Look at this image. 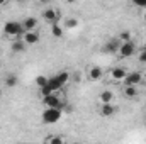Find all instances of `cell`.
Returning <instances> with one entry per match:
<instances>
[{
	"label": "cell",
	"instance_id": "obj_1",
	"mask_svg": "<svg viewBox=\"0 0 146 144\" xmlns=\"http://www.w3.org/2000/svg\"><path fill=\"white\" fill-rule=\"evenodd\" d=\"M68 80H70V75L66 71H61V73H58V75H54V76H51V78H48V85H46V87L54 93V92H58L60 88H63Z\"/></svg>",
	"mask_w": 146,
	"mask_h": 144
},
{
	"label": "cell",
	"instance_id": "obj_2",
	"mask_svg": "<svg viewBox=\"0 0 146 144\" xmlns=\"http://www.w3.org/2000/svg\"><path fill=\"white\" fill-rule=\"evenodd\" d=\"M61 108H46L42 112V122L44 124H54L61 119Z\"/></svg>",
	"mask_w": 146,
	"mask_h": 144
},
{
	"label": "cell",
	"instance_id": "obj_3",
	"mask_svg": "<svg viewBox=\"0 0 146 144\" xmlns=\"http://www.w3.org/2000/svg\"><path fill=\"white\" fill-rule=\"evenodd\" d=\"M3 32H5L7 36L19 37L22 32H24V27H22V24H21V22L10 20V22H7V24H5V27H3Z\"/></svg>",
	"mask_w": 146,
	"mask_h": 144
},
{
	"label": "cell",
	"instance_id": "obj_4",
	"mask_svg": "<svg viewBox=\"0 0 146 144\" xmlns=\"http://www.w3.org/2000/svg\"><path fill=\"white\" fill-rule=\"evenodd\" d=\"M42 102H44V105L48 108H61L63 110V102L60 100V97L58 95H48V97H42Z\"/></svg>",
	"mask_w": 146,
	"mask_h": 144
},
{
	"label": "cell",
	"instance_id": "obj_5",
	"mask_svg": "<svg viewBox=\"0 0 146 144\" xmlns=\"http://www.w3.org/2000/svg\"><path fill=\"white\" fill-rule=\"evenodd\" d=\"M121 41L119 39H109V41H106V44H104V53H107V54H115V53H119V49H121Z\"/></svg>",
	"mask_w": 146,
	"mask_h": 144
},
{
	"label": "cell",
	"instance_id": "obj_6",
	"mask_svg": "<svg viewBox=\"0 0 146 144\" xmlns=\"http://www.w3.org/2000/svg\"><path fill=\"white\" fill-rule=\"evenodd\" d=\"M141 80H143V75H141L139 71L127 73L126 78H124V87H136Z\"/></svg>",
	"mask_w": 146,
	"mask_h": 144
},
{
	"label": "cell",
	"instance_id": "obj_7",
	"mask_svg": "<svg viewBox=\"0 0 146 144\" xmlns=\"http://www.w3.org/2000/svg\"><path fill=\"white\" fill-rule=\"evenodd\" d=\"M134 51H136V46H134L133 41H129V42H122L121 44L119 54H121V58H129V56L134 54Z\"/></svg>",
	"mask_w": 146,
	"mask_h": 144
},
{
	"label": "cell",
	"instance_id": "obj_8",
	"mask_svg": "<svg viewBox=\"0 0 146 144\" xmlns=\"http://www.w3.org/2000/svg\"><path fill=\"white\" fill-rule=\"evenodd\" d=\"M60 17V14L54 10V9H44L42 10V19L46 22H51V24H56V19Z\"/></svg>",
	"mask_w": 146,
	"mask_h": 144
},
{
	"label": "cell",
	"instance_id": "obj_9",
	"mask_svg": "<svg viewBox=\"0 0 146 144\" xmlns=\"http://www.w3.org/2000/svg\"><path fill=\"white\" fill-rule=\"evenodd\" d=\"M22 27H24L26 32H33V31L37 27V19L36 17H27V19L22 22Z\"/></svg>",
	"mask_w": 146,
	"mask_h": 144
},
{
	"label": "cell",
	"instance_id": "obj_10",
	"mask_svg": "<svg viewBox=\"0 0 146 144\" xmlns=\"http://www.w3.org/2000/svg\"><path fill=\"white\" fill-rule=\"evenodd\" d=\"M22 41L26 42V46H27V44H37V42H39V34L34 32V31H33V32H26Z\"/></svg>",
	"mask_w": 146,
	"mask_h": 144
},
{
	"label": "cell",
	"instance_id": "obj_11",
	"mask_svg": "<svg viewBox=\"0 0 146 144\" xmlns=\"http://www.w3.org/2000/svg\"><path fill=\"white\" fill-rule=\"evenodd\" d=\"M115 105H112V104H102V107H100V114L104 115V117H110V115H114L115 114Z\"/></svg>",
	"mask_w": 146,
	"mask_h": 144
},
{
	"label": "cell",
	"instance_id": "obj_12",
	"mask_svg": "<svg viewBox=\"0 0 146 144\" xmlns=\"http://www.w3.org/2000/svg\"><path fill=\"white\" fill-rule=\"evenodd\" d=\"M110 75H112V78L114 80H122L124 81V78H126V70L124 68H121V66H117V68H112L110 70Z\"/></svg>",
	"mask_w": 146,
	"mask_h": 144
},
{
	"label": "cell",
	"instance_id": "obj_13",
	"mask_svg": "<svg viewBox=\"0 0 146 144\" xmlns=\"http://www.w3.org/2000/svg\"><path fill=\"white\" fill-rule=\"evenodd\" d=\"M99 100H100V104H112V100H114V93H112L110 90H104V92L99 95Z\"/></svg>",
	"mask_w": 146,
	"mask_h": 144
},
{
	"label": "cell",
	"instance_id": "obj_14",
	"mask_svg": "<svg viewBox=\"0 0 146 144\" xmlns=\"http://www.w3.org/2000/svg\"><path fill=\"white\" fill-rule=\"evenodd\" d=\"M24 51H26V42H24V41L17 39V41L12 42V53L19 54V53H24Z\"/></svg>",
	"mask_w": 146,
	"mask_h": 144
},
{
	"label": "cell",
	"instance_id": "obj_15",
	"mask_svg": "<svg viewBox=\"0 0 146 144\" xmlns=\"http://www.w3.org/2000/svg\"><path fill=\"white\" fill-rule=\"evenodd\" d=\"M102 75H104V71H102V68H100V66H92V68H90V71H88V76H90L92 80H100V78H102Z\"/></svg>",
	"mask_w": 146,
	"mask_h": 144
},
{
	"label": "cell",
	"instance_id": "obj_16",
	"mask_svg": "<svg viewBox=\"0 0 146 144\" xmlns=\"http://www.w3.org/2000/svg\"><path fill=\"white\" fill-rule=\"evenodd\" d=\"M51 34L54 37H61L63 36V27H61L60 24H53V26H51Z\"/></svg>",
	"mask_w": 146,
	"mask_h": 144
},
{
	"label": "cell",
	"instance_id": "obj_17",
	"mask_svg": "<svg viewBox=\"0 0 146 144\" xmlns=\"http://www.w3.org/2000/svg\"><path fill=\"white\" fill-rule=\"evenodd\" d=\"M17 81H19V80H17L15 75H9V76H5V87H10V88H12V87L17 85Z\"/></svg>",
	"mask_w": 146,
	"mask_h": 144
},
{
	"label": "cell",
	"instance_id": "obj_18",
	"mask_svg": "<svg viewBox=\"0 0 146 144\" xmlns=\"http://www.w3.org/2000/svg\"><path fill=\"white\" fill-rule=\"evenodd\" d=\"M124 95H126L127 98H134V97L138 95L136 87H126V88H124Z\"/></svg>",
	"mask_w": 146,
	"mask_h": 144
},
{
	"label": "cell",
	"instance_id": "obj_19",
	"mask_svg": "<svg viewBox=\"0 0 146 144\" xmlns=\"http://www.w3.org/2000/svg\"><path fill=\"white\" fill-rule=\"evenodd\" d=\"M65 27H66V29H75V27H78V20H76V19H73V17L66 19Z\"/></svg>",
	"mask_w": 146,
	"mask_h": 144
},
{
	"label": "cell",
	"instance_id": "obj_20",
	"mask_svg": "<svg viewBox=\"0 0 146 144\" xmlns=\"http://www.w3.org/2000/svg\"><path fill=\"white\" fill-rule=\"evenodd\" d=\"M119 41H121V42H129V41H131V32H129V31H122V32L119 34Z\"/></svg>",
	"mask_w": 146,
	"mask_h": 144
},
{
	"label": "cell",
	"instance_id": "obj_21",
	"mask_svg": "<svg viewBox=\"0 0 146 144\" xmlns=\"http://www.w3.org/2000/svg\"><path fill=\"white\" fill-rule=\"evenodd\" d=\"M36 83H37V87H39V88H44V87L48 85V78H46V76H42V75H39V76L36 78Z\"/></svg>",
	"mask_w": 146,
	"mask_h": 144
},
{
	"label": "cell",
	"instance_id": "obj_22",
	"mask_svg": "<svg viewBox=\"0 0 146 144\" xmlns=\"http://www.w3.org/2000/svg\"><path fill=\"white\" fill-rule=\"evenodd\" d=\"M48 144H65V141H63L61 136H51L49 141H48Z\"/></svg>",
	"mask_w": 146,
	"mask_h": 144
},
{
	"label": "cell",
	"instance_id": "obj_23",
	"mask_svg": "<svg viewBox=\"0 0 146 144\" xmlns=\"http://www.w3.org/2000/svg\"><path fill=\"white\" fill-rule=\"evenodd\" d=\"M136 7H146V0H134Z\"/></svg>",
	"mask_w": 146,
	"mask_h": 144
},
{
	"label": "cell",
	"instance_id": "obj_24",
	"mask_svg": "<svg viewBox=\"0 0 146 144\" xmlns=\"http://www.w3.org/2000/svg\"><path fill=\"white\" fill-rule=\"evenodd\" d=\"M139 61H141V63H146V51H141V54H139Z\"/></svg>",
	"mask_w": 146,
	"mask_h": 144
},
{
	"label": "cell",
	"instance_id": "obj_25",
	"mask_svg": "<svg viewBox=\"0 0 146 144\" xmlns=\"http://www.w3.org/2000/svg\"><path fill=\"white\" fill-rule=\"evenodd\" d=\"M143 19H145V22H146V12H145V14H143Z\"/></svg>",
	"mask_w": 146,
	"mask_h": 144
},
{
	"label": "cell",
	"instance_id": "obj_26",
	"mask_svg": "<svg viewBox=\"0 0 146 144\" xmlns=\"http://www.w3.org/2000/svg\"><path fill=\"white\" fill-rule=\"evenodd\" d=\"M0 97H2V90H0Z\"/></svg>",
	"mask_w": 146,
	"mask_h": 144
},
{
	"label": "cell",
	"instance_id": "obj_27",
	"mask_svg": "<svg viewBox=\"0 0 146 144\" xmlns=\"http://www.w3.org/2000/svg\"><path fill=\"white\" fill-rule=\"evenodd\" d=\"M143 51H146V46H145V49H143Z\"/></svg>",
	"mask_w": 146,
	"mask_h": 144
}]
</instances>
